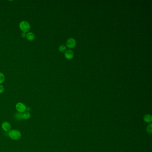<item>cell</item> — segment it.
Wrapping results in <instances>:
<instances>
[{
  "label": "cell",
  "mask_w": 152,
  "mask_h": 152,
  "mask_svg": "<svg viewBox=\"0 0 152 152\" xmlns=\"http://www.w3.org/2000/svg\"><path fill=\"white\" fill-rule=\"evenodd\" d=\"M8 136L11 139L14 140H17L19 139L22 136L21 132L18 130L13 129L9 131Z\"/></svg>",
  "instance_id": "obj_1"
},
{
  "label": "cell",
  "mask_w": 152,
  "mask_h": 152,
  "mask_svg": "<svg viewBox=\"0 0 152 152\" xmlns=\"http://www.w3.org/2000/svg\"><path fill=\"white\" fill-rule=\"evenodd\" d=\"M19 28L20 30L24 33H27L30 30V24L26 21H23L19 23Z\"/></svg>",
  "instance_id": "obj_2"
},
{
  "label": "cell",
  "mask_w": 152,
  "mask_h": 152,
  "mask_svg": "<svg viewBox=\"0 0 152 152\" xmlns=\"http://www.w3.org/2000/svg\"><path fill=\"white\" fill-rule=\"evenodd\" d=\"M16 109L18 113H23L25 112L27 108L24 104L18 102L16 105Z\"/></svg>",
  "instance_id": "obj_3"
},
{
  "label": "cell",
  "mask_w": 152,
  "mask_h": 152,
  "mask_svg": "<svg viewBox=\"0 0 152 152\" xmlns=\"http://www.w3.org/2000/svg\"><path fill=\"white\" fill-rule=\"evenodd\" d=\"M66 44H67V45L68 47L70 48H72L75 46L76 41L74 38H70L67 39Z\"/></svg>",
  "instance_id": "obj_4"
},
{
  "label": "cell",
  "mask_w": 152,
  "mask_h": 152,
  "mask_svg": "<svg viewBox=\"0 0 152 152\" xmlns=\"http://www.w3.org/2000/svg\"><path fill=\"white\" fill-rule=\"evenodd\" d=\"M2 127L3 130L6 132L10 131L11 128V126L10 123L8 122H4L2 124Z\"/></svg>",
  "instance_id": "obj_5"
},
{
  "label": "cell",
  "mask_w": 152,
  "mask_h": 152,
  "mask_svg": "<svg viewBox=\"0 0 152 152\" xmlns=\"http://www.w3.org/2000/svg\"><path fill=\"white\" fill-rule=\"evenodd\" d=\"M74 52L71 49H68L66 51L65 53V56L66 58L68 59H71L73 57Z\"/></svg>",
  "instance_id": "obj_6"
},
{
  "label": "cell",
  "mask_w": 152,
  "mask_h": 152,
  "mask_svg": "<svg viewBox=\"0 0 152 152\" xmlns=\"http://www.w3.org/2000/svg\"><path fill=\"white\" fill-rule=\"evenodd\" d=\"M35 35L32 32H28L26 34V38L28 40L30 41H32L35 39Z\"/></svg>",
  "instance_id": "obj_7"
},
{
  "label": "cell",
  "mask_w": 152,
  "mask_h": 152,
  "mask_svg": "<svg viewBox=\"0 0 152 152\" xmlns=\"http://www.w3.org/2000/svg\"><path fill=\"white\" fill-rule=\"evenodd\" d=\"M30 117V114L29 112H24L23 113H22V115H21V118L22 119H24V120H27L29 119Z\"/></svg>",
  "instance_id": "obj_8"
},
{
  "label": "cell",
  "mask_w": 152,
  "mask_h": 152,
  "mask_svg": "<svg viewBox=\"0 0 152 152\" xmlns=\"http://www.w3.org/2000/svg\"><path fill=\"white\" fill-rule=\"evenodd\" d=\"M144 121H145L147 122H150L152 121V117L151 116L148 115H147L145 116L144 117Z\"/></svg>",
  "instance_id": "obj_9"
},
{
  "label": "cell",
  "mask_w": 152,
  "mask_h": 152,
  "mask_svg": "<svg viewBox=\"0 0 152 152\" xmlns=\"http://www.w3.org/2000/svg\"><path fill=\"white\" fill-rule=\"evenodd\" d=\"M5 80V76L3 73L0 72V84L3 83Z\"/></svg>",
  "instance_id": "obj_10"
},
{
  "label": "cell",
  "mask_w": 152,
  "mask_h": 152,
  "mask_svg": "<svg viewBox=\"0 0 152 152\" xmlns=\"http://www.w3.org/2000/svg\"><path fill=\"white\" fill-rule=\"evenodd\" d=\"M66 45H60L59 47V51L60 52H64V51H65L66 49Z\"/></svg>",
  "instance_id": "obj_11"
},
{
  "label": "cell",
  "mask_w": 152,
  "mask_h": 152,
  "mask_svg": "<svg viewBox=\"0 0 152 152\" xmlns=\"http://www.w3.org/2000/svg\"><path fill=\"white\" fill-rule=\"evenodd\" d=\"M21 115H22V113H18L16 114L15 117H16V118L18 120H22V118H21Z\"/></svg>",
  "instance_id": "obj_12"
},
{
  "label": "cell",
  "mask_w": 152,
  "mask_h": 152,
  "mask_svg": "<svg viewBox=\"0 0 152 152\" xmlns=\"http://www.w3.org/2000/svg\"><path fill=\"white\" fill-rule=\"evenodd\" d=\"M5 90V88L3 85L0 84V93H2Z\"/></svg>",
  "instance_id": "obj_13"
},
{
  "label": "cell",
  "mask_w": 152,
  "mask_h": 152,
  "mask_svg": "<svg viewBox=\"0 0 152 152\" xmlns=\"http://www.w3.org/2000/svg\"><path fill=\"white\" fill-rule=\"evenodd\" d=\"M147 130L148 131V132H150L151 133L152 132V127H151V124H150V125H148V128H147Z\"/></svg>",
  "instance_id": "obj_14"
},
{
  "label": "cell",
  "mask_w": 152,
  "mask_h": 152,
  "mask_svg": "<svg viewBox=\"0 0 152 152\" xmlns=\"http://www.w3.org/2000/svg\"><path fill=\"white\" fill-rule=\"evenodd\" d=\"M26 33L22 32V34H21V36H22V38H26Z\"/></svg>",
  "instance_id": "obj_15"
}]
</instances>
